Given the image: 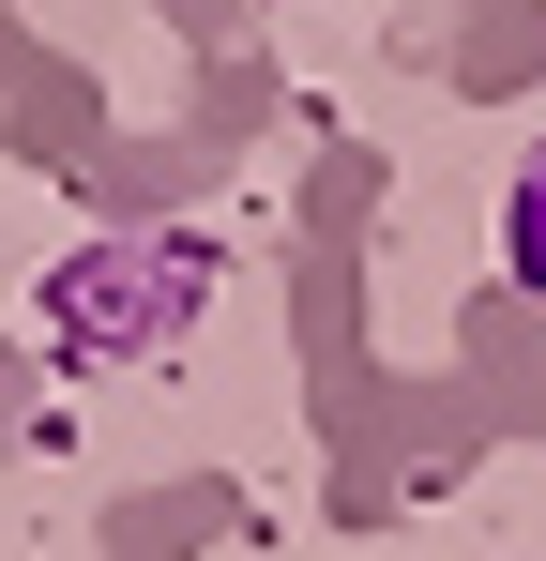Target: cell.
<instances>
[{"label": "cell", "instance_id": "1", "mask_svg": "<svg viewBox=\"0 0 546 561\" xmlns=\"http://www.w3.org/2000/svg\"><path fill=\"white\" fill-rule=\"evenodd\" d=\"M501 243H516V288L546 304V152L516 168V213H501Z\"/></svg>", "mask_w": 546, "mask_h": 561}]
</instances>
